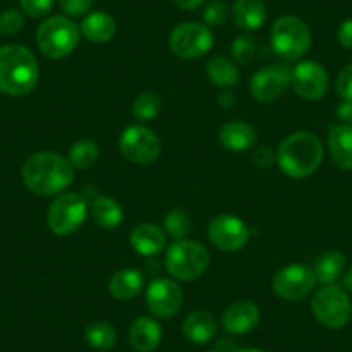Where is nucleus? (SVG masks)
I'll list each match as a JSON object with an SVG mask.
<instances>
[{
	"label": "nucleus",
	"mask_w": 352,
	"mask_h": 352,
	"mask_svg": "<svg viewBox=\"0 0 352 352\" xmlns=\"http://www.w3.org/2000/svg\"><path fill=\"white\" fill-rule=\"evenodd\" d=\"M290 85L302 99L320 100L328 90V73L316 60H302L292 67Z\"/></svg>",
	"instance_id": "nucleus-13"
},
{
	"label": "nucleus",
	"mask_w": 352,
	"mask_h": 352,
	"mask_svg": "<svg viewBox=\"0 0 352 352\" xmlns=\"http://www.w3.org/2000/svg\"><path fill=\"white\" fill-rule=\"evenodd\" d=\"M145 302H147V309L151 311L152 316L169 320L180 313L182 306H184V292H182L180 285L173 280H152L147 287Z\"/></svg>",
	"instance_id": "nucleus-12"
},
{
	"label": "nucleus",
	"mask_w": 352,
	"mask_h": 352,
	"mask_svg": "<svg viewBox=\"0 0 352 352\" xmlns=\"http://www.w3.org/2000/svg\"><path fill=\"white\" fill-rule=\"evenodd\" d=\"M261 311L250 300H236L230 304L221 314V324L226 333L245 335L259 324Z\"/></svg>",
	"instance_id": "nucleus-16"
},
{
	"label": "nucleus",
	"mask_w": 352,
	"mask_h": 352,
	"mask_svg": "<svg viewBox=\"0 0 352 352\" xmlns=\"http://www.w3.org/2000/svg\"><path fill=\"white\" fill-rule=\"evenodd\" d=\"M337 118L344 124H352V100H344L338 104Z\"/></svg>",
	"instance_id": "nucleus-40"
},
{
	"label": "nucleus",
	"mask_w": 352,
	"mask_h": 352,
	"mask_svg": "<svg viewBox=\"0 0 352 352\" xmlns=\"http://www.w3.org/2000/svg\"><path fill=\"white\" fill-rule=\"evenodd\" d=\"M316 285L314 272L304 264H290L273 278V292L285 300H300L309 296Z\"/></svg>",
	"instance_id": "nucleus-11"
},
{
	"label": "nucleus",
	"mask_w": 352,
	"mask_h": 352,
	"mask_svg": "<svg viewBox=\"0 0 352 352\" xmlns=\"http://www.w3.org/2000/svg\"><path fill=\"white\" fill-rule=\"evenodd\" d=\"M208 352H225V351H221L219 347H214V349H211V351H208Z\"/></svg>",
	"instance_id": "nucleus-45"
},
{
	"label": "nucleus",
	"mask_w": 352,
	"mask_h": 352,
	"mask_svg": "<svg viewBox=\"0 0 352 352\" xmlns=\"http://www.w3.org/2000/svg\"><path fill=\"white\" fill-rule=\"evenodd\" d=\"M144 289V276L138 270H120L111 276L109 292L118 300H131Z\"/></svg>",
	"instance_id": "nucleus-24"
},
{
	"label": "nucleus",
	"mask_w": 352,
	"mask_h": 352,
	"mask_svg": "<svg viewBox=\"0 0 352 352\" xmlns=\"http://www.w3.org/2000/svg\"><path fill=\"white\" fill-rule=\"evenodd\" d=\"M252 159L259 168H268V166H272L275 162V154H273V151L268 145H263V147L254 151Z\"/></svg>",
	"instance_id": "nucleus-38"
},
{
	"label": "nucleus",
	"mask_w": 352,
	"mask_h": 352,
	"mask_svg": "<svg viewBox=\"0 0 352 352\" xmlns=\"http://www.w3.org/2000/svg\"><path fill=\"white\" fill-rule=\"evenodd\" d=\"M209 240L225 252H236L249 242V228L240 218L232 214H219L209 223Z\"/></svg>",
	"instance_id": "nucleus-15"
},
{
	"label": "nucleus",
	"mask_w": 352,
	"mask_h": 352,
	"mask_svg": "<svg viewBox=\"0 0 352 352\" xmlns=\"http://www.w3.org/2000/svg\"><path fill=\"white\" fill-rule=\"evenodd\" d=\"M344 287L349 292H352V268L344 275Z\"/></svg>",
	"instance_id": "nucleus-43"
},
{
	"label": "nucleus",
	"mask_w": 352,
	"mask_h": 352,
	"mask_svg": "<svg viewBox=\"0 0 352 352\" xmlns=\"http://www.w3.org/2000/svg\"><path fill=\"white\" fill-rule=\"evenodd\" d=\"M90 212H92L94 221L104 230H114L123 223V208L120 206V202L114 201L113 197H107V195L97 197L92 202Z\"/></svg>",
	"instance_id": "nucleus-26"
},
{
	"label": "nucleus",
	"mask_w": 352,
	"mask_h": 352,
	"mask_svg": "<svg viewBox=\"0 0 352 352\" xmlns=\"http://www.w3.org/2000/svg\"><path fill=\"white\" fill-rule=\"evenodd\" d=\"M337 94L344 100H352V64L345 66L337 76Z\"/></svg>",
	"instance_id": "nucleus-37"
},
{
	"label": "nucleus",
	"mask_w": 352,
	"mask_h": 352,
	"mask_svg": "<svg viewBox=\"0 0 352 352\" xmlns=\"http://www.w3.org/2000/svg\"><path fill=\"white\" fill-rule=\"evenodd\" d=\"M218 102L221 104L225 109H228V107H232L233 104H235V97H233V94L230 92V90H225V92L218 97Z\"/></svg>",
	"instance_id": "nucleus-42"
},
{
	"label": "nucleus",
	"mask_w": 352,
	"mask_h": 352,
	"mask_svg": "<svg viewBox=\"0 0 352 352\" xmlns=\"http://www.w3.org/2000/svg\"><path fill=\"white\" fill-rule=\"evenodd\" d=\"M228 4L225 0H212L202 11V18H204L206 26H223L228 19Z\"/></svg>",
	"instance_id": "nucleus-32"
},
{
	"label": "nucleus",
	"mask_w": 352,
	"mask_h": 352,
	"mask_svg": "<svg viewBox=\"0 0 352 352\" xmlns=\"http://www.w3.org/2000/svg\"><path fill=\"white\" fill-rule=\"evenodd\" d=\"M128 340L135 352H154L162 340L161 324L148 316H140L130 324Z\"/></svg>",
	"instance_id": "nucleus-17"
},
{
	"label": "nucleus",
	"mask_w": 352,
	"mask_h": 352,
	"mask_svg": "<svg viewBox=\"0 0 352 352\" xmlns=\"http://www.w3.org/2000/svg\"><path fill=\"white\" fill-rule=\"evenodd\" d=\"M344 268V254L338 252V250H328V252L321 254V256L314 261L313 272L314 276H316V282L323 283V285H333V283L340 278Z\"/></svg>",
	"instance_id": "nucleus-25"
},
{
	"label": "nucleus",
	"mask_w": 352,
	"mask_h": 352,
	"mask_svg": "<svg viewBox=\"0 0 352 352\" xmlns=\"http://www.w3.org/2000/svg\"><path fill=\"white\" fill-rule=\"evenodd\" d=\"M206 0H175V4L184 11H195V9L202 8Z\"/></svg>",
	"instance_id": "nucleus-41"
},
{
	"label": "nucleus",
	"mask_w": 352,
	"mask_h": 352,
	"mask_svg": "<svg viewBox=\"0 0 352 352\" xmlns=\"http://www.w3.org/2000/svg\"><path fill=\"white\" fill-rule=\"evenodd\" d=\"M184 330L185 338L192 344H208L211 342L212 338L216 337V331H218V321L216 318L212 316L209 311L204 309H197V311H192L184 321Z\"/></svg>",
	"instance_id": "nucleus-19"
},
{
	"label": "nucleus",
	"mask_w": 352,
	"mask_h": 352,
	"mask_svg": "<svg viewBox=\"0 0 352 352\" xmlns=\"http://www.w3.org/2000/svg\"><path fill=\"white\" fill-rule=\"evenodd\" d=\"M232 16L240 30L256 32L266 21V4L264 0H235Z\"/></svg>",
	"instance_id": "nucleus-22"
},
{
	"label": "nucleus",
	"mask_w": 352,
	"mask_h": 352,
	"mask_svg": "<svg viewBox=\"0 0 352 352\" xmlns=\"http://www.w3.org/2000/svg\"><path fill=\"white\" fill-rule=\"evenodd\" d=\"M323 144L311 131H296L280 144L276 162L290 178H307L323 162Z\"/></svg>",
	"instance_id": "nucleus-3"
},
{
	"label": "nucleus",
	"mask_w": 352,
	"mask_h": 352,
	"mask_svg": "<svg viewBox=\"0 0 352 352\" xmlns=\"http://www.w3.org/2000/svg\"><path fill=\"white\" fill-rule=\"evenodd\" d=\"M212 47V33L201 23H182L169 35V49L182 59H199Z\"/></svg>",
	"instance_id": "nucleus-10"
},
{
	"label": "nucleus",
	"mask_w": 352,
	"mask_h": 352,
	"mask_svg": "<svg viewBox=\"0 0 352 352\" xmlns=\"http://www.w3.org/2000/svg\"><path fill=\"white\" fill-rule=\"evenodd\" d=\"M130 243L140 256H155L166 247V235L157 225L142 223L131 232Z\"/></svg>",
	"instance_id": "nucleus-21"
},
{
	"label": "nucleus",
	"mask_w": 352,
	"mask_h": 352,
	"mask_svg": "<svg viewBox=\"0 0 352 352\" xmlns=\"http://www.w3.org/2000/svg\"><path fill=\"white\" fill-rule=\"evenodd\" d=\"M162 99L155 92H142L131 106V116L137 121H152L161 114Z\"/></svg>",
	"instance_id": "nucleus-30"
},
{
	"label": "nucleus",
	"mask_w": 352,
	"mask_h": 352,
	"mask_svg": "<svg viewBox=\"0 0 352 352\" xmlns=\"http://www.w3.org/2000/svg\"><path fill=\"white\" fill-rule=\"evenodd\" d=\"M80 28L66 16H52L36 30V45L43 56L63 59L69 56L80 42Z\"/></svg>",
	"instance_id": "nucleus-5"
},
{
	"label": "nucleus",
	"mask_w": 352,
	"mask_h": 352,
	"mask_svg": "<svg viewBox=\"0 0 352 352\" xmlns=\"http://www.w3.org/2000/svg\"><path fill=\"white\" fill-rule=\"evenodd\" d=\"M100 157L99 144L94 140H78L69 148L67 161L74 169H90L97 164Z\"/></svg>",
	"instance_id": "nucleus-29"
},
{
	"label": "nucleus",
	"mask_w": 352,
	"mask_h": 352,
	"mask_svg": "<svg viewBox=\"0 0 352 352\" xmlns=\"http://www.w3.org/2000/svg\"><path fill=\"white\" fill-rule=\"evenodd\" d=\"M206 76L212 85L221 88H233L240 83V71L230 59L216 56L206 64Z\"/></svg>",
	"instance_id": "nucleus-27"
},
{
	"label": "nucleus",
	"mask_w": 352,
	"mask_h": 352,
	"mask_svg": "<svg viewBox=\"0 0 352 352\" xmlns=\"http://www.w3.org/2000/svg\"><path fill=\"white\" fill-rule=\"evenodd\" d=\"M311 311L323 327L338 330L352 320V302L342 287L324 285L314 294Z\"/></svg>",
	"instance_id": "nucleus-7"
},
{
	"label": "nucleus",
	"mask_w": 352,
	"mask_h": 352,
	"mask_svg": "<svg viewBox=\"0 0 352 352\" xmlns=\"http://www.w3.org/2000/svg\"><path fill=\"white\" fill-rule=\"evenodd\" d=\"M25 26V16L16 9H8L0 12V33L2 35H16Z\"/></svg>",
	"instance_id": "nucleus-34"
},
{
	"label": "nucleus",
	"mask_w": 352,
	"mask_h": 352,
	"mask_svg": "<svg viewBox=\"0 0 352 352\" xmlns=\"http://www.w3.org/2000/svg\"><path fill=\"white\" fill-rule=\"evenodd\" d=\"M337 40L344 49L352 50V19H347L338 26Z\"/></svg>",
	"instance_id": "nucleus-39"
},
{
	"label": "nucleus",
	"mask_w": 352,
	"mask_h": 352,
	"mask_svg": "<svg viewBox=\"0 0 352 352\" xmlns=\"http://www.w3.org/2000/svg\"><path fill=\"white\" fill-rule=\"evenodd\" d=\"M40 78L38 60L23 45L0 47V92L12 97L26 96L36 87Z\"/></svg>",
	"instance_id": "nucleus-2"
},
{
	"label": "nucleus",
	"mask_w": 352,
	"mask_h": 352,
	"mask_svg": "<svg viewBox=\"0 0 352 352\" xmlns=\"http://www.w3.org/2000/svg\"><path fill=\"white\" fill-rule=\"evenodd\" d=\"M162 145L157 135L147 126H128L120 137V152L133 164H151L161 155Z\"/></svg>",
	"instance_id": "nucleus-9"
},
{
	"label": "nucleus",
	"mask_w": 352,
	"mask_h": 352,
	"mask_svg": "<svg viewBox=\"0 0 352 352\" xmlns=\"http://www.w3.org/2000/svg\"><path fill=\"white\" fill-rule=\"evenodd\" d=\"M290 74L292 67L282 63L263 67L250 80V94L261 104L273 102L290 85Z\"/></svg>",
	"instance_id": "nucleus-14"
},
{
	"label": "nucleus",
	"mask_w": 352,
	"mask_h": 352,
	"mask_svg": "<svg viewBox=\"0 0 352 352\" xmlns=\"http://www.w3.org/2000/svg\"><path fill=\"white\" fill-rule=\"evenodd\" d=\"M328 151L337 168L352 169V124H331L328 133Z\"/></svg>",
	"instance_id": "nucleus-18"
},
{
	"label": "nucleus",
	"mask_w": 352,
	"mask_h": 352,
	"mask_svg": "<svg viewBox=\"0 0 352 352\" xmlns=\"http://www.w3.org/2000/svg\"><path fill=\"white\" fill-rule=\"evenodd\" d=\"M85 338L88 345L100 352L111 351L118 342V331L107 321H97V323L88 324L85 330Z\"/></svg>",
	"instance_id": "nucleus-28"
},
{
	"label": "nucleus",
	"mask_w": 352,
	"mask_h": 352,
	"mask_svg": "<svg viewBox=\"0 0 352 352\" xmlns=\"http://www.w3.org/2000/svg\"><path fill=\"white\" fill-rule=\"evenodd\" d=\"M60 9L71 18H80L87 14L94 6V0H59Z\"/></svg>",
	"instance_id": "nucleus-36"
},
{
	"label": "nucleus",
	"mask_w": 352,
	"mask_h": 352,
	"mask_svg": "<svg viewBox=\"0 0 352 352\" xmlns=\"http://www.w3.org/2000/svg\"><path fill=\"white\" fill-rule=\"evenodd\" d=\"M56 0H19L23 12L30 18H43L54 8Z\"/></svg>",
	"instance_id": "nucleus-35"
},
{
	"label": "nucleus",
	"mask_w": 352,
	"mask_h": 352,
	"mask_svg": "<svg viewBox=\"0 0 352 352\" xmlns=\"http://www.w3.org/2000/svg\"><path fill=\"white\" fill-rule=\"evenodd\" d=\"M235 352H264V351H261V349H256V347H247V349H236Z\"/></svg>",
	"instance_id": "nucleus-44"
},
{
	"label": "nucleus",
	"mask_w": 352,
	"mask_h": 352,
	"mask_svg": "<svg viewBox=\"0 0 352 352\" xmlns=\"http://www.w3.org/2000/svg\"><path fill=\"white\" fill-rule=\"evenodd\" d=\"M256 130L252 124L245 123V121H230V123L223 124V128L219 130V142L226 151L232 152L249 151L256 144Z\"/></svg>",
	"instance_id": "nucleus-20"
},
{
	"label": "nucleus",
	"mask_w": 352,
	"mask_h": 352,
	"mask_svg": "<svg viewBox=\"0 0 352 352\" xmlns=\"http://www.w3.org/2000/svg\"><path fill=\"white\" fill-rule=\"evenodd\" d=\"M88 216V204L80 194H63L50 204L47 225L52 233L67 236L81 228Z\"/></svg>",
	"instance_id": "nucleus-8"
},
{
	"label": "nucleus",
	"mask_w": 352,
	"mask_h": 352,
	"mask_svg": "<svg viewBox=\"0 0 352 352\" xmlns=\"http://www.w3.org/2000/svg\"><path fill=\"white\" fill-rule=\"evenodd\" d=\"M272 47L282 59H300L311 49L309 28L296 16H282L272 28Z\"/></svg>",
	"instance_id": "nucleus-6"
},
{
	"label": "nucleus",
	"mask_w": 352,
	"mask_h": 352,
	"mask_svg": "<svg viewBox=\"0 0 352 352\" xmlns=\"http://www.w3.org/2000/svg\"><path fill=\"white\" fill-rule=\"evenodd\" d=\"M209 266V250L195 240H175L166 252V270L182 282L201 278Z\"/></svg>",
	"instance_id": "nucleus-4"
},
{
	"label": "nucleus",
	"mask_w": 352,
	"mask_h": 352,
	"mask_svg": "<svg viewBox=\"0 0 352 352\" xmlns=\"http://www.w3.org/2000/svg\"><path fill=\"white\" fill-rule=\"evenodd\" d=\"M232 54L239 64H249L256 56V40L249 35L236 36L232 43Z\"/></svg>",
	"instance_id": "nucleus-33"
},
{
	"label": "nucleus",
	"mask_w": 352,
	"mask_h": 352,
	"mask_svg": "<svg viewBox=\"0 0 352 352\" xmlns=\"http://www.w3.org/2000/svg\"><path fill=\"white\" fill-rule=\"evenodd\" d=\"M192 228L190 216L184 209H171L164 218V232L175 240H182Z\"/></svg>",
	"instance_id": "nucleus-31"
},
{
	"label": "nucleus",
	"mask_w": 352,
	"mask_h": 352,
	"mask_svg": "<svg viewBox=\"0 0 352 352\" xmlns=\"http://www.w3.org/2000/svg\"><path fill=\"white\" fill-rule=\"evenodd\" d=\"M23 184L36 195H56L66 190L74 180V168L56 152H36L30 155L21 169Z\"/></svg>",
	"instance_id": "nucleus-1"
},
{
	"label": "nucleus",
	"mask_w": 352,
	"mask_h": 352,
	"mask_svg": "<svg viewBox=\"0 0 352 352\" xmlns=\"http://www.w3.org/2000/svg\"><path fill=\"white\" fill-rule=\"evenodd\" d=\"M81 35L94 43L111 42L116 33V21L107 12H90L80 25Z\"/></svg>",
	"instance_id": "nucleus-23"
}]
</instances>
